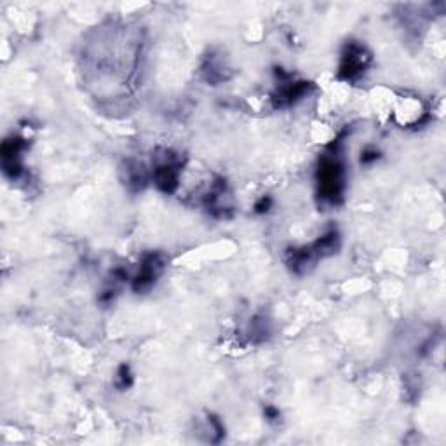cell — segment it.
<instances>
[{
  "label": "cell",
  "instance_id": "obj_1",
  "mask_svg": "<svg viewBox=\"0 0 446 446\" xmlns=\"http://www.w3.org/2000/svg\"><path fill=\"white\" fill-rule=\"evenodd\" d=\"M317 183L319 194L324 201L334 204L342 199L343 188H345V171L336 156H328L319 164L317 169Z\"/></svg>",
  "mask_w": 446,
  "mask_h": 446
},
{
  "label": "cell",
  "instance_id": "obj_2",
  "mask_svg": "<svg viewBox=\"0 0 446 446\" xmlns=\"http://www.w3.org/2000/svg\"><path fill=\"white\" fill-rule=\"evenodd\" d=\"M164 270V260L160 255H147L145 260L139 265L138 274L133 277L131 286L136 293H143L148 291L154 284H156L157 277L162 274Z\"/></svg>",
  "mask_w": 446,
  "mask_h": 446
},
{
  "label": "cell",
  "instance_id": "obj_3",
  "mask_svg": "<svg viewBox=\"0 0 446 446\" xmlns=\"http://www.w3.org/2000/svg\"><path fill=\"white\" fill-rule=\"evenodd\" d=\"M370 56H368L366 49L359 44H349L342 56V63H340V77H343L345 80H352L356 77H359L364 68L368 67Z\"/></svg>",
  "mask_w": 446,
  "mask_h": 446
},
{
  "label": "cell",
  "instance_id": "obj_4",
  "mask_svg": "<svg viewBox=\"0 0 446 446\" xmlns=\"http://www.w3.org/2000/svg\"><path fill=\"white\" fill-rule=\"evenodd\" d=\"M131 383H133L131 370H129V366L122 364V366L119 368V373H117V385H119L120 389H128V387H131Z\"/></svg>",
  "mask_w": 446,
  "mask_h": 446
},
{
  "label": "cell",
  "instance_id": "obj_5",
  "mask_svg": "<svg viewBox=\"0 0 446 446\" xmlns=\"http://www.w3.org/2000/svg\"><path fill=\"white\" fill-rule=\"evenodd\" d=\"M380 159V150L379 148H375V147H368V148H364V150L361 152V164H373V162H377V160Z\"/></svg>",
  "mask_w": 446,
  "mask_h": 446
},
{
  "label": "cell",
  "instance_id": "obj_6",
  "mask_svg": "<svg viewBox=\"0 0 446 446\" xmlns=\"http://www.w3.org/2000/svg\"><path fill=\"white\" fill-rule=\"evenodd\" d=\"M272 207V199L268 197V195H265V197H262V199L256 201L255 204V211L258 213V215H263V213H268Z\"/></svg>",
  "mask_w": 446,
  "mask_h": 446
},
{
  "label": "cell",
  "instance_id": "obj_7",
  "mask_svg": "<svg viewBox=\"0 0 446 446\" xmlns=\"http://www.w3.org/2000/svg\"><path fill=\"white\" fill-rule=\"evenodd\" d=\"M265 415H267V420H275V418H279V410H275L274 406H267L265 408Z\"/></svg>",
  "mask_w": 446,
  "mask_h": 446
}]
</instances>
